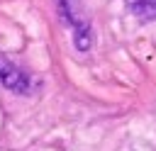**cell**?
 <instances>
[{"label":"cell","instance_id":"2","mask_svg":"<svg viewBox=\"0 0 156 151\" xmlns=\"http://www.w3.org/2000/svg\"><path fill=\"white\" fill-rule=\"evenodd\" d=\"M127 7L141 19H156V0H127Z\"/></svg>","mask_w":156,"mask_h":151},{"label":"cell","instance_id":"1","mask_svg":"<svg viewBox=\"0 0 156 151\" xmlns=\"http://www.w3.org/2000/svg\"><path fill=\"white\" fill-rule=\"evenodd\" d=\"M0 83L5 85V88H10V90H15V93H29V80H27V76L15 66V63H10L7 58H2L0 56Z\"/></svg>","mask_w":156,"mask_h":151}]
</instances>
